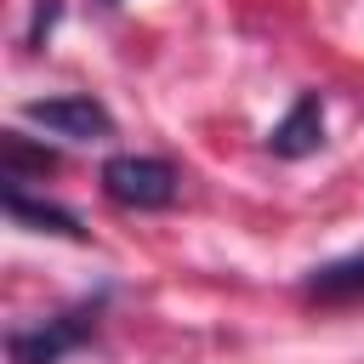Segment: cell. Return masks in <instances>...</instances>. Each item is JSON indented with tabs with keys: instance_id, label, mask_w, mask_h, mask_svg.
I'll return each instance as SVG.
<instances>
[{
	"instance_id": "6da1fadb",
	"label": "cell",
	"mask_w": 364,
	"mask_h": 364,
	"mask_svg": "<svg viewBox=\"0 0 364 364\" xmlns=\"http://www.w3.org/2000/svg\"><path fill=\"white\" fill-rule=\"evenodd\" d=\"M176 188H182V171L159 154H114L102 165V193L125 210H165L176 205Z\"/></svg>"
},
{
	"instance_id": "7a4b0ae2",
	"label": "cell",
	"mask_w": 364,
	"mask_h": 364,
	"mask_svg": "<svg viewBox=\"0 0 364 364\" xmlns=\"http://www.w3.org/2000/svg\"><path fill=\"white\" fill-rule=\"evenodd\" d=\"M91 336H97V301H80V307L34 324V330H11L6 353H11V364H63V353L85 347Z\"/></svg>"
},
{
	"instance_id": "3957f363",
	"label": "cell",
	"mask_w": 364,
	"mask_h": 364,
	"mask_svg": "<svg viewBox=\"0 0 364 364\" xmlns=\"http://www.w3.org/2000/svg\"><path fill=\"white\" fill-rule=\"evenodd\" d=\"M23 119H34L40 131L63 136V142H97L114 136V114L91 97V91H68V97H28Z\"/></svg>"
},
{
	"instance_id": "277c9868",
	"label": "cell",
	"mask_w": 364,
	"mask_h": 364,
	"mask_svg": "<svg viewBox=\"0 0 364 364\" xmlns=\"http://www.w3.org/2000/svg\"><path fill=\"white\" fill-rule=\"evenodd\" d=\"M267 148L279 159H307V154L324 148V102H318V91H301L290 102V114L267 131Z\"/></svg>"
},
{
	"instance_id": "5b68a950",
	"label": "cell",
	"mask_w": 364,
	"mask_h": 364,
	"mask_svg": "<svg viewBox=\"0 0 364 364\" xmlns=\"http://www.w3.org/2000/svg\"><path fill=\"white\" fill-rule=\"evenodd\" d=\"M6 216L17 222V228H28V233H57V239H85V228H80V216L74 210H63V205H51V199H34V193H23V182H6Z\"/></svg>"
},
{
	"instance_id": "8992f818",
	"label": "cell",
	"mask_w": 364,
	"mask_h": 364,
	"mask_svg": "<svg viewBox=\"0 0 364 364\" xmlns=\"http://www.w3.org/2000/svg\"><path fill=\"white\" fill-rule=\"evenodd\" d=\"M307 301H364V250H347L301 279Z\"/></svg>"
},
{
	"instance_id": "52a82bcc",
	"label": "cell",
	"mask_w": 364,
	"mask_h": 364,
	"mask_svg": "<svg viewBox=\"0 0 364 364\" xmlns=\"http://www.w3.org/2000/svg\"><path fill=\"white\" fill-rule=\"evenodd\" d=\"M46 171H57V154L51 148L28 142L23 131H6L0 136V182H28V176H46Z\"/></svg>"
},
{
	"instance_id": "ba28073f",
	"label": "cell",
	"mask_w": 364,
	"mask_h": 364,
	"mask_svg": "<svg viewBox=\"0 0 364 364\" xmlns=\"http://www.w3.org/2000/svg\"><path fill=\"white\" fill-rule=\"evenodd\" d=\"M57 11H63L57 0H46V6L34 11V28H28V46H40V34H51V23H57Z\"/></svg>"
},
{
	"instance_id": "9c48e42d",
	"label": "cell",
	"mask_w": 364,
	"mask_h": 364,
	"mask_svg": "<svg viewBox=\"0 0 364 364\" xmlns=\"http://www.w3.org/2000/svg\"><path fill=\"white\" fill-rule=\"evenodd\" d=\"M108 6H114V0H108Z\"/></svg>"
}]
</instances>
